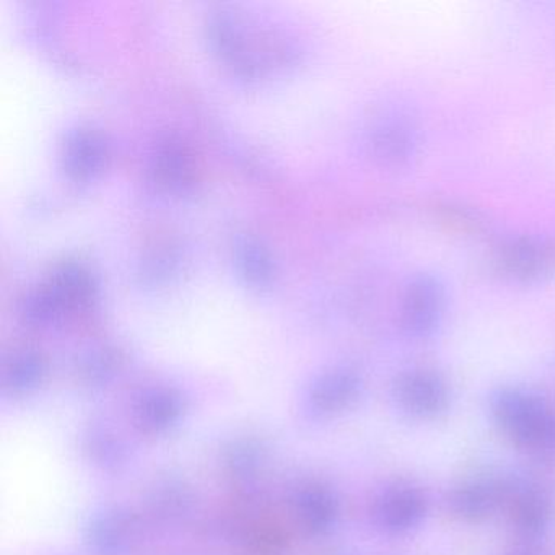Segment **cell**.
I'll list each match as a JSON object with an SVG mask.
<instances>
[{"label":"cell","instance_id":"cell-6","mask_svg":"<svg viewBox=\"0 0 555 555\" xmlns=\"http://www.w3.org/2000/svg\"><path fill=\"white\" fill-rule=\"evenodd\" d=\"M505 505L508 506L509 525L518 538L539 541L551 528V502L539 490L526 486H509Z\"/></svg>","mask_w":555,"mask_h":555},{"label":"cell","instance_id":"cell-11","mask_svg":"<svg viewBox=\"0 0 555 555\" xmlns=\"http://www.w3.org/2000/svg\"><path fill=\"white\" fill-rule=\"evenodd\" d=\"M188 168V158L180 145L167 141L158 149L157 171L165 183H183L186 180Z\"/></svg>","mask_w":555,"mask_h":555},{"label":"cell","instance_id":"cell-5","mask_svg":"<svg viewBox=\"0 0 555 555\" xmlns=\"http://www.w3.org/2000/svg\"><path fill=\"white\" fill-rule=\"evenodd\" d=\"M376 521L388 534H408L421 526L427 515V499L409 482L388 487L376 503Z\"/></svg>","mask_w":555,"mask_h":555},{"label":"cell","instance_id":"cell-4","mask_svg":"<svg viewBox=\"0 0 555 555\" xmlns=\"http://www.w3.org/2000/svg\"><path fill=\"white\" fill-rule=\"evenodd\" d=\"M395 398L409 417L430 421L447 412L451 399L450 386L434 370H405L396 379Z\"/></svg>","mask_w":555,"mask_h":555},{"label":"cell","instance_id":"cell-10","mask_svg":"<svg viewBox=\"0 0 555 555\" xmlns=\"http://www.w3.org/2000/svg\"><path fill=\"white\" fill-rule=\"evenodd\" d=\"M54 297L70 305L86 301L92 294V281L89 274L77 264H64L54 275Z\"/></svg>","mask_w":555,"mask_h":555},{"label":"cell","instance_id":"cell-1","mask_svg":"<svg viewBox=\"0 0 555 555\" xmlns=\"http://www.w3.org/2000/svg\"><path fill=\"white\" fill-rule=\"evenodd\" d=\"M493 421L522 450L534 454L555 453V411L534 392L502 388L490 399Z\"/></svg>","mask_w":555,"mask_h":555},{"label":"cell","instance_id":"cell-3","mask_svg":"<svg viewBox=\"0 0 555 555\" xmlns=\"http://www.w3.org/2000/svg\"><path fill=\"white\" fill-rule=\"evenodd\" d=\"M421 144L417 122L399 112L379 116L366 138L370 154L386 167H408L417 157Z\"/></svg>","mask_w":555,"mask_h":555},{"label":"cell","instance_id":"cell-9","mask_svg":"<svg viewBox=\"0 0 555 555\" xmlns=\"http://www.w3.org/2000/svg\"><path fill=\"white\" fill-rule=\"evenodd\" d=\"M102 155V145L93 132L76 131L69 135L66 142V152H64V160H66L67 171L76 175V177H86L90 171L95 170Z\"/></svg>","mask_w":555,"mask_h":555},{"label":"cell","instance_id":"cell-2","mask_svg":"<svg viewBox=\"0 0 555 555\" xmlns=\"http://www.w3.org/2000/svg\"><path fill=\"white\" fill-rule=\"evenodd\" d=\"M447 307V285L438 275L430 272L412 275L402 292V330L414 339L434 336L443 323Z\"/></svg>","mask_w":555,"mask_h":555},{"label":"cell","instance_id":"cell-12","mask_svg":"<svg viewBox=\"0 0 555 555\" xmlns=\"http://www.w3.org/2000/svg\"><path fill=\"white\" fill-rule=\"evenodd\" d=\"M240 264H242L243 272L246 278L255 282H262L271 274V259L268 253L256 245V243H246L240 253Z\"/></svg>","mask_w":555,"mask_h":555},{"label":"cell","instance_id":"cell-8","mask_svg":"<svg viewBox=\"0 0 555 555\" xmlns=\"http://www.w3.org/2000/svg\"><path fill=\"white\" fill-rule=\"evenodd\" d=\"M499 262L506 275L522 284L542 281L551 271L547 253L532 240H512L503 246Z\"/></svg>","mask_w":555,"mask_h":555},{"label":"cell","instance_id":"cell-7","mask_svg":"<svg viewBox=\"0 0 555 555\" xmlns=\"http://www.w3.org/2000/svg\"><path fill=\"white\" fill-rule=\"evenodd\" d=\"M509 483L493 479H473L454 487L450 508L467 522L482 521L505 505Z\"/></svg>","mask_w":555,"mask_h":555}]
</instances>
